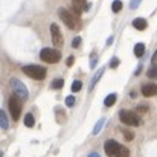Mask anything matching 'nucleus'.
<instances>
[{
  "instance_id": "f257e3e1",
  "label": "nucleus",
  "mask_w": 157,
  "mask_h": 157,
  "mask_svg": "<svg viewBox=\"0 0 157 157\" xmlns=\"http://www.w3.org/2000/svg\"><path fill=\"white\" fill-rule=\"evenodd\" d=\"M105 154L110 157H130V150L124 145H121L116 140H107L104 144Z\"/></svg>"
},
{
  "instance_id": "f03ea898",
  "label": "nucleus",
  "mask_w": 157,
  "mask_h": 157,
  "mask_svg": "<svg viewBox=\"0 0 157 157\" xmlns=\"http://www.w3.org/2000/svg\"><path fill=\"white\" fill-rule=\"evenodd\" d=\"M58 15H59V18L63 20V23L69 28V29H79L81 28V20H79V17H78V14L76 12H72V11H69V9H64V8H59L58 9Z\"/></svg>"
},
{
  "instance_id": "7ed1b4c3",
  "label": "nucleus",
  "mask_w": 157,
  "mask_h": 157,
  "mask_svg": "<svg viewBox=\"0 0 157 157\" xmlns=\"http://www.w3.org/2000/svg\"><path fill=\"white\" fill-rule=\"evenodd\" d=\"M23 73H26L29 78L32 79H44L46 78V69L37 64H29V66H23Z\"/></svg>"
},
{
  "instance_id": "20e7f679",
  "label": "nucleus",
  "mask_w": 157,
  "mask_h": 157,
  "mask_svg": "<svg viewBox=\"0 0 157 157\" xmlns=\"http://www.w3.org/2000/svg\"><path fill=\"white\" fill-rule=\"evenodd\" d=\"M21 98L20 96H17V95H12L11 98H9V101H8V107H9V113H11V116H12V119L14 121H17L18 117H20V114H21Z\"/></svg>"
},
{
  "instance_id": "39448f33",
  "label": "nucleus",
  "mask_w": 157,
  "mask_h": 157,
  "mask_svg": "<svg viewBox=\"0 0 157 157\" xmlns=\"http://www.w3.org/2000/svg\"><path fill=\"white\" fill-rule=\"evenodd\" d=\"M9 84H11V89H12L14 95L20 96L23 101H26V99H28V96H29V93H28V89H26V86H25V84H23L20 79H17V78H12V79L9 81Z\"/></svg>"
},
{
  "instance_id": "423d86ee",
  "label": "nucleus",
  "mask_w": 157,
  "mask_h": 157,
  "mask_svg": "<svg viewBox=\"0 0 157 157\" xmlns=\"http://www.w3.org/2000/svg\"><path fill=\"white\" fill-rule=\"evenodd\" d=\"M119 117H121V121H122L124 124H127V125H131V127L140 125V117H139V114L134 113V111L122 110V111L119 113Z\"/></svg>"
},
{
  "instance_id": "0eeeda50",
  "label": "nucleus",
  "mask_w": 157,
  "mask_h": 157,
  "mask_svg": "<svg viewBox=\"0 0 157 157\" xmlns=\"http://www.w3.org/2000/svg\"><path fill=\"white\" fill-rule=\"evenodd\" d=\"M40 58L44 61V63H51V64H56L59 59H61V53L56 49H51V48H46L40 52Z\"/></svg>"
},
{
  "instance_id": "6e6552de",
  "label": "nucleus",
  "mask_w": 157,
  "mask_h": 157,
  "mask_svg": "<svg viewBox=\"0 0 157 157\" xmlns=\"http://www.w3.org/2000/svg\"><path fill=\"white\" fill-rule=\"evenodd\" d=\"M51 35H52L53 46H56V48H61V46L64 44L63 34H61V31H59V28H58V25H56V23H52V25H51Z\"/></svg>"
},
{
  "instance_id": "1a4fd4ad",
  "label": "nucleus",
  "mask_w": 157,
  "mask_h": 157,
  "mask_svg": "<svg viewBox=\"0 0 157 157\" xmlns=\"http://www.w3.org/2000/svg\"><path fill=\"white\" fill-rule=\"evenodd\" d=\"M142 95L147 96V98L156 96L157 95V86L156 84H145V86L142 87Z\"/></svg>"
},
{
  "instance_id": "9d476101",
  "label": "nucleus",
  "mask_w": 157,
  "mask_h": 157,
  "mask_svg": "<svg viewBox=\"0 0 157 157\" xmlns=\"http://www.w3.org/2000/svg\"><path fill=\"white\" fill-rule=\"evenodd\" d=\"M72 5H73V9H75L76 14H81V12L86 11V8H87L86 0H72Z\"/></svg>"
},
{
  "instance_id": "9b49d317",
  "label": "nucleus",
  "mask_w": 157,
  "mask_h": 157,
  "mask_svg": "<svg viewBox=\"0 0 157 157\" xmlns=\"http://www.w3.org/2000/svg\"><path fill=\"white\" fill-rule=\"evenodd\" d=\"M133 26L137 31H145L147 29V20L145 18H134L133 20Z\"/></svg>"
},
{
  "instance_id": "f8f14e48",
  "label": "nucleus",
  "mask_w": 157,
  "mask_h": 157,
  "mask_svg": "<svg viewBox=\"0 0 157 157\" xmlns=\"http://www.w3.org/2000/svg\"><path fill=\"white\" fill-rule=\"evenodd\" d=\"M0 127H2L3 130H8V127H9V124H8V117H6V113H5L3 110H0Z\"/></svg>"
},
{
  "instance_id": "ddd939ff",
  "label": "nucleus",
  "mask_w": 157,
  "mask_h": 157,
  "mask_svg": "<svg viewBox=\"0 0 157 157\" xmlns=\"http://www.w3.org/2000/svg\"><path fill=\"white\" fill-rule=\"evenodd\" d=\"M144 53H145V44L144 43H137L134 46V55L136 56H142Z\"/></svg>"
},
{
  "instance_id": "4468645a",
  "label": "nucleus",
  "mask_w": 157,
  "mask_h": 157,
  "mask_svg": "<svg viewBox=\"0 0 157 157\" xmlns=\"http://www.w3.org/2000/svg\"><path fill=\"white\" fill-rule=\"evenodd\" d=\"M116 102V93H111V95H108L107 98L104 99V105L105 107H111V105Z\"/></svg>"
},
{
  "instance_id": "2eb2a0df",
  "label": "nucleus",
  "mask_w": 157,
  "mask_h": 157,
  "mask_svg": "<svg viewBox=\"0 0 157 157\" xmlns=\"http://www.w3.org/2000/svg\"><path fill=\"white\" fill-rule=\"evenodd\" d=\"M102 73H104V67H102V69H99V72H96V75L93 76V79H92V84H90V89H93V87L96 86V82H98V81L101 79Z\"/></svg>"
},
{
  "instance_id": "dca6fc26",
  "label": "nucleus",
  "mask_w": 157,
  "mask_h": 157,
  "mask_svg": "<svg viewBox=\"0 0 157 157\" xmlns=\"http://www.w3.org/2000/svg\"><path fill=\"white\" fill-rule=\"evenodd\" d=\"M148 78H151V79H157V64L154 63L150 69H148Z\"/></svg>"
},
{
  "instance_id": "f3484780",
  "label": "nucleus",
  "mask_w": 157,
  "mask_h": 157,
  "mask_svg": "<svg viewBox=\"0 0 157 157\" xmlns=\"http://www.w3.org/2000/svg\"><path fill=\"white\" fill-rule=\"evenodd\" d=\"M34 124H35V121H34V116H32L31 113H28V114L25 116V125L31 128V127H34Z\"/></svg>"
},
{
  "instance_id": "a211bd4d",
  "label": "nucleus",
  "mask_w": 157,
  "mask_h": 157,
  "mask_svg": "<svg viewBox=\"0 0 157 157\" xmlns=\"http://www.w3.org/2000/svg\"><path fill=\"white\" fill-rule=\"evenodd\" d=\"M63 86H64V81H63L61 78L53 79V82H52V89L53 90H59V89H63Z\"/></svg>"
},
{
  "instance_id": "6ab92c4d",
  "label": "nucleus",
  "mask_w": 157,
  "mask_h": 157,
  "mask_svg": "<svg viewBox=\"0 0 157 157\" xmlns=\"http://www.w3.org/2000/svg\"><path fill=\"white\" fill-rule=\"evenodd\" d=\"M121 9H122V2L121 0H114L113 5H111V11L113 12H119Z\"/></svg>"
},
{
  "instance_id": "aec40b11",
  "label": "nucleus",
  "mask_w": 157,
  "mask_h": 157,
  "mask_svg": "<svg viewBox=\"0 0 157 157\" xmlns=\"http://www.w3.org/2000/svg\"><path fill=\"white\" fill-rule=\"evenodd\" d=\"M104 121L105 119H99V122L95 125V128H93V134H99V131H101V128L104 127Z\"/></svg>"
},
{
  "instance_id": "412c9836",
  "label": "nucleus",
  "mask_w": 157,
  "mask_h": 157,
  "mask_svg": "<svg viewBox=\"0 0 157 157\" xmlns=\"http://www.w3.org/2000/svg\"><path fill=\"white\" fill-rule=\"evenodd\" d=\"M81 87H82V82H81V81H73V84H72V92H79Z\"/></svg>"
},
{
  "instance_id": "4be33fe9",
  "label": "nucleus",
  "mask_w": 157,
  "mask_h": 157,
  "mask_svg": "<svg viewBox=\"0 0 157 157\" xmlns=\"http://www.w3.org/2000/svg\"><path fill=\"white\" fill-rule=\"evenodd\" d=\"M66 105L67 107H73L75 105V96H67L66 98Z\"/></svg>"
},
{
  "instance_id": "5701e85b",
  "label": "nucleus",
  "mask_w": 157,
  "mask_h": 157,
  "mask_svg": "<svg viewBox=\"0 0 157 157\" xmlns=\"http://www.w3.org/2000/svg\"><path fill=\"white\" fill-rule=\"evenodd\" d=\"M79 46H81V38H79V37L73 38V41H72V48L76 49V48H79Z\"/></svg>"
},
{
  "instance_id": "b1692460",
  "label": "nucleus",
  "mask_w": 157,
  "mask_h": 157,
  "mask_svg": "<svg viewBox=\"0 0 157 157\" xmlns=\"http://www.w3.org/2000/svg\"><path fill=\"white\" fill-rule=\"evenodd\" d=\"M96 61H98V56H96V53L93 52V53H92V61H90V67H92V69H95Z\"/></svg>"
},
{
  "instance_id": "393cba45",
  "label": "nucleus",
  "mask_w": 157,
  "mask_h": 157,
  "mask_svg": "<svg viewBox=\"0 0 157 157\" xmlns=\"http://www.w3.org/2000/svg\"><path fill=\"white\" fill-rule=\"evenodd\" d=\"M140 2H142V0H131V3H130V8H131V9H136V8L140 5Z\"/></svg>"
},
{
  "instance_id": "a878e982",
  "label": "nucleus",
  "mask_w": 157,
  "mask_h": 157,
  "mask_svg": "<svg viewBox=\"0 0 157 157\" xmlns=\"http://www.w3.org/2000/svg\"><path fill=\"white\" fill-rule=\"evenodd\" d=\"M147 111H148V107H147V105H139V107H137V113H147Z\"/></svg>"
},
{
  "instance_id": "bb28decb",
  "label": "nucleus",
  "mask_w": 157,
  "mask_h": 157,
  "mask_svg": "<svg viewBox=\"0 0 157 157\" xmlns=\"http://www.w3.org/2000/svg\"><path fill=\"white\" fill-rule=\"evenodd\" d=\"M124 136H125V139H127V140H133V134H131V131L125 130V131H124Z\"/></svg>"
},
{
  "instance_id": "cd10ccee",
  "label": "nucleus",
  "mask_w": 157,
  "mask_h": 157,
  "mask_svg": "<svg viewBox=\"0 0 157 157\" xmlns=\"http://www.w3.org/2000/svg\"><path fill=\"white\" fill-rule=\"evenodd\" d=\"M117 66H119V58H113V61L110 63V67L114 69V67H117Z\"/></svg>"
},
{
  "instance_id": "c85d7f7f",
  "label": "nucleus",
  "mask_w": 157,
  "mask_h": 157,
  "mask_svg": "<svg viewBox=\"0 0 157 157\" xmlns=\"http://www.w3.org/2000/svg\"><path fill=\"white\" fill-rule=\"evenodd\" d=\"M73 61H75V58H73V56H69V58H67V66L72 67V66H73Z\"/></svg>"
},
{
  "instance_id": "c756f323",
  "label": "nucleus",
  "mask_w": 157,
  "mask_h": 157,
  "mask_svg": "<svg viewBox=\"0 0 157 157\" xmlns=\"http://www.w3.org/2000/svg\"><path fill=\"white\" fill-rule=\"evenodd\" d=\"M89 157H101V156H99L98 153H90V154H89Z\"/></svg>"
},
{
  "instance_id": "7c9ffc66",
  "label": "nucleus",
  "mask_w": 157,
  "mask_h": 157,
  "mask_svg": "<svg viewBox=\"0 0 157 157\" xmlns=\"http://www.w3.org/2000/svg\"><path fill=\"white\" fill-rule=\"evenodd\" d=\"M153 61H154V63H157V51L154 52V55H153Z\"/></svg>"
}]
</instances>
